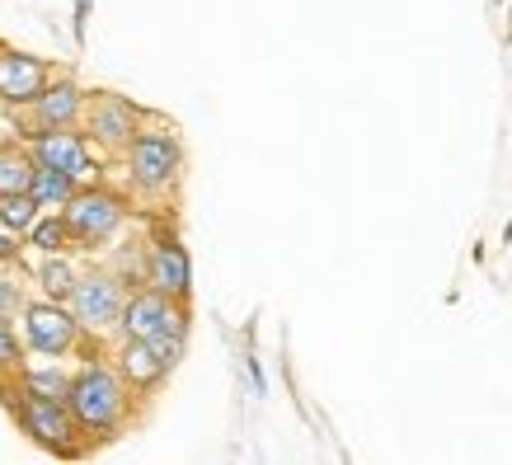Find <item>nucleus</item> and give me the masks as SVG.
<instances>
[{
    "label": "nucleus",
    "instance_id": "obj_15",
    "mask_svg": "<svg viewBox=\"0 0 512 465\" xmlns=\"http://www.w3.org/2000/svg\"><path fill=\"white\" fill-rule=\"evenodd\" d=\"M38 170L24 146H0V193H29V179Z\"/></svg>",
    "mask_w": 512,
    "mask_h": 465
},
{
    "label": "nucleus",
    "instance_id": "obj_16",
    "mask_svg": "<svg viewBox=\"0 0 512 465\" xmlns=\"http://www.w3.org/2000/svg\"><path fill=\"white\" fill-rule=\"evenodd\" d=\"M38 221V202L29 193H0V226L5 231H29Z\"/></svg>",
    "mask_w": 512,
    "mask_h": 465
},
{
    "label": "nucleus",
    "instance_id": "obj_13",
    "mask_svg": "<svg viewBox=\"0 0 512 465\" xmlns=\"http://www.w3.org/2000/svg\"><path fill=\"white\" fill-rule=\"evenodd\" d=\"M80 109H85V94H80V85H71V80L43 85V94L33 99V113H38L43 127H71L80 118Z\"/></svg>",
    "mask_w": 512,
    "mask_h": 465
},
{
    "label": "nucleus",
    "instance_id": "obj_21",
    "mask_svg": "<svg viewBox=\"0 0 512 465\" xmlns=\"http://www.w3.org/2000/svg\"><path fill=\"white\" fill-rule=\"evenodd\" d=\"M19 306V292L10 287V282H0V320H10V310Z\"/></svg>",
    "mask_w": 512,
    "mask_h": 465
},
{
    "label": "nucleus",
    "instance_id": "obj_9",
    "mask_svg": "<svg viewBox=\"0 0 512 465\" xmlns=\"http://www.w3.org/2000/svg\"><path fill=\"white\" fill-rule=\"evenodd\" d=\"M47 85V66L24 52H0V99L5 104H33Z\"/></svg>",
    "mask_w": 512,
    "mask_h": 465
},
{
    "label": "nucleus",
    "instance_id": "obj_4",
    "mask_svg": "<svg viewBox=\"0 0 512 465\" xmlns=\"http://www.w3.org/2000/svg\"><path fill=\"white\" fill-rule=\"evenodd\" d=\"M19 423H24V433L33 442H43L47 451H57V456H76L80 442V423L71 419V409L66 400H38V395H24L19 400Z\"/></svg>",
    "mask_w": 512,
    "mask_h": 465
},
{
    "label": "nucleus",
    "instance_id": "obj_8",
    "mask_svg": "<svg viewBox=\"0 0 512 465\" xmlns=\"http://www.w3.org/2000/svg\"><path fill=\"white\" fill-rule=\"evenodd\" d=\"M33 160H38V165H52V170H62V174H71L76 184L94 170V165H90V146H85V137H80V132H66V127L38 132Z\"/></svg>",
    "mask_w": 512,
    "mask_h": 465
},
{
    "label": "nucleus",
    "instance_id": "obj_10",
    "mask_svg": "<svg viewBox=\"0 0 512 465\" xmlns=\"http://www.w3.org/2000/svg\"><path fill=\"white\" fill-rule=\"evenodd\" d=\"M90 132L104 146H127L137 137V109L127 99H118V94H104V99H94L90 109Z\"/></svg>",
    "mask_w": 512,
    "mask_h": 465
},
{
    "label": "nucleus",
    "instance_id": "obj_2",
    "mask_svg": "<svg viewBox=\"0 0 512 465\" xmlns=\"http://www.w3.org/2000/svg\"><path fill=\"white\" fill-rule=\"evenodd\" d=\"M127 339H160V334H184V306L165 296L160 287H146V292H132L123 301V315H118Z\"/></svg>",
    "mask_w": 512,
    "mask_h": 465
},
{
    "label": "nucleus",
    "instance_id": "obj_17",
    "mask_svg": "<svg viewBox=\"0 0 512 465\" xmlns=\"http://www.w3.org/2000/svg\"><path fill=\"white\" fill-rule=\"evenodd\" d=\"M29 240L43 249V254H62V249L71 245V226H66V217H43L29 226Z\"/></svg>",
    "mask_w": 512,
    "mask_h": 465
},
{
    "label": "nucleus",
    "instance_id": "obj_7",
    "mask_svg": "<svg viewBox=\"0 0 512 465\" xmlns=\"http://www.w3.org/2000/svg\"><path fill=\"white\" fill-rule=\"evenodd\" d=\"M76 315L71 310H62V301H33L29 310H24V334H29V348H38V353L57 357L66 353L71 343H76Z\"/></svg>",
    "mask_w": 512,
    "mask_h": 465
},
{
    "label": "nucleus",
    "instance_id": "obj_19",
    "mask_svg": "<svg viewBox=\"0 0 512 465\" xmlns=\"http://www.w3.org/2000/svg\"><path fill=\"white\" fill-rule=\"evenodd\" d=\"M66 390H71V376L52 372V367L24 376V395H38V400H66Z\"/></svg>",
    "mask_w": 512,
    "mask_h": 465
},
{
    "label": "nucleus",
    "instance_id": "obj_12",
    "mask_svg": "<svg viewBox=\"0 0 512 465\" xmlns=\"http://www.w3.org/2000/svg\"><path fill=\"white\" fill-rule=\"evenodd\" d=\"M151 287H160L165 296L184 301L188 287H193V268H188V254L179 240H160L151 249Z\"/></svg>",
    "mask_w": 512,
    "mask_h": 465
},
{
    "label": "nucleus",
    "instance_id": "obj_1",
    "mask_svg": "<svg viewBox=\"0 0 512 465\" xmlns=\"http://www.w3.org/2000/svg\"><path fill=\"white\" fill-rule=\"evenodd\" d=\"M66 409H71V419H76L85 433H113L127 409V386L109 367H85L80 376H71Z\"/></svg>",
    "mask_w": 512,
    "mask_h": 465
},
{
    "label": "nucleus",
    "instance_id": "obj_22",
    "mask_svg": "<svg viewBox=\"0 0 512 465\" xmlns=\"http://www.w3.org/2000/svg\"><path fill=\"white\" fill-rule=\"evenodd\" d=\"M0 259H15V245H10V235H0Z\"/></svg>",
    "mask_w": 512,
    "mask_h": 465
},
{
    "label": "nucleus",
    "instance_id": "obj_5",
    "mask_svg": "<svg viewBox=\"0 0 512 465\" xmlns=\"http://www.w3.org/2000/svg\"><path fill=\"white\" fill-rule=\"evenodd\" d=\"M71 315H76L80 329H109L118 325V315H123V282L109 278V273H90V278H76L71 287Z\"/></svg>",
    "mask_w": 512,
    "mask_h": 465
},
{
    "label": "nucleus",
    "instance_id": "obj_18",
    "mask_svg": "<svg viewBox=\"0 0 512 465\" xmlns=\"http://www.w3.org/2000/svg\"><path fill=\"white\" fill-rule=\"evenodd\" d=\"M38 282H43L47 301H66V296H71V287H76V273H71V264H66V259H47V264L38 268Z\"/></svg>",
    "mask_w": 512,
    "mask_h": 465
},
{
    "label": "nucleus",
    "instance_id": "obj_20",
    "mask_svg": "<svg viewBox=\"0 0 512 465\" xmlns=\"http://www.w3.org/2000/svg\"><path fill=\"white\" fill-rule=\"evenodd\" d=\"M19 367V339L10 334V325L0 320V372H15Z\"/></svg>",
    "mask_w": 512,
    "mask_h": 465
},
{
    "label": "nucleus",
    "instance_id": "obj_14",
    "mask_svg": "<svg viewBox=\"0 0 512 465\" xmlns=\"http://www.w3.org/2000/svg\"><path fill=\"white\" fill-rule=\"evenodd\" d=\"M71 193H76V179L62 170H52V165H38L29 179V198L38 202V207H66L71 202Z\"/></svg>",
    "mask_w": 512,
    "mask_h": 465
},
{
    "label": "nucleus",
    "instance_id": "obj_6",
    "mask_svg": "<svg viewBox=\"0 0 512 465\" xmlns=\"http://www.w3.org/2000/svg\"><path fill=\"white\" fill-rule=\"evenodd\" d=\"M132 146V179L141 188H170L174 174H179V141L170 132H141V137L127 141Z\"/></svg>",
    "mask_w": 512,
    "mask_h": 465
},
{
    "label": "nucleus",
    "instance_id": "obj_3",
    "mask_svg": "<svg viewBox=\"0 0 512 465\" xmlns=\"http://www.w3.org/2000/svg\"><path fill=\"white\" fill-rule=\"evenodd\" d=\"M66 226H71V240H85V245H99L109 240L118 226H123L127 207L118 193H104V188H80L71 193V202L62 207Z\"/></svg>",
    "mask_w": 512,
    "mask_h": 465
},
{
    "label": "nucleus",
    "instance_id": "obj_11",
    "mask_svg": "<svg viewBox=\"0 0 512 465\" xmlns=\"http://www.w3.org/2000/svg\"><path fill=\"white\" fill-rule=\"evenodd\" d=\"M118 372H123L127 386L156 390L160 381L170 376V362L156 353V343H151V339H127L123 353H118Z\"/></svg>",
    "mask_w": 512,
    "mask_h": 465
}]
</instances>
